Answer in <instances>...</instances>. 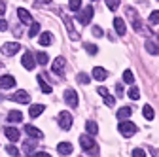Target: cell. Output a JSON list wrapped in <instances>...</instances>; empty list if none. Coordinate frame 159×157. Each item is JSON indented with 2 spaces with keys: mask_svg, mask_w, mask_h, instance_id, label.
<instances>
[{
  "mask_svg": "<svg viewBox=\"0 0 159 157\" xmlns=\"http://www.w3.org/2000/svg\"><path fill=\"white\" fill-rule=\"evenodd\" d=\"M25 132L29 134V136H32V138H44V132L40 131V129H36L34 125H25Z\"/></svg>",
  "mask_w": 159,
  "mask_h": 157,
  "instance_id": "cell-14",
  "label": "cell"
},
{
  "mask_svg": "<svg viewBox=\"0 0 159 157\" xmlns=\"http://www.w3.org/2000/svg\"><path fill=\"white\" fill-rule=\"evenodd\" d=\"M85 51H87L89 55H97V51H98V47H97L95 44H85Z\"/></svg>",
  "mask_w": 159,
  "mask_h": 157,
  "instance_id": "cell-34",
  "label": "cell"
},
{
  "mask_svg": "<svg viewBox=\"0 0 159 157\" xmlns=\"http://www.w3.org/2000/svg\"><path fill=\"white\" fill-rule=\"evenodd\" d=\"M21 119H23V114L21 112H17V110L8 112V121L10 123H17V121H21Z\"/></svg>",
  "mask_w": 159,
  "mask_h": 157,
  "instance_id": "cell-21",
  "label": "cell"
},
{
  "mask_svg": "<svg viewBox=\"0 0 159 157\" xmlns=\"http://www.w3.org/2000/svg\"><path fill=\"white\" fill-rule=\"evenodd\" d=\"M114 29H116V32H117L119 36H125L127 27H125V21H123L121 17H116V19H114Z\"/></svg>",
  "mask_w": 159,
  "mask_h": 157,
  "instance_id": "cell-13",
  "label": "cell"
},
{
  "mask_svg": "<svg viewBox=\"0 0 159 157\" xmlns=\"http://www.w3.org/2000/svg\"><path fill=\"white\" fill-rule=\"evenodd\" d=\"M6 151L11 155V157H19V150L15 148V146H11V144H8V148H6Z\"/></svg>",
  "mask_w": 159,
  "mask_h": 157,
  "instance_id": "cell-35",
  "label": "cell"
},
{
  "mask_svg": "<svg viewBox=\"0 0 159 157\" xmlns=\"http://www.w3.org/2000/svg\"><path fill=\"white\" fill-rule=\"evenodd\" d=\"M19 49H21V46H19L17 42H10V44H4L2 46V53L4 55H15Z\"/></svg>",
  "mask_w": 159,
  "mask_h": 157,
  "instance_id": "cell-12",
  "label": "cell"
},
{
  "mask_svg": "<svg viewBox=\"0 0 159 157\" xmlns=\"http://www.w3.org/2000/svg\"><path fill=\"white\" fill-rule=\"evenodd\" d=\"M65 101H66V104L70 108H76L78 106V93L74 89H66L65 91Z\"/></svg>",
  "mask_w": 159,
  "mask_h": 157,
  "instance_id": "cell-7",
  "label": "cell"
},
{
  "mask_svg": "<svg viewBox=\"0 0 159 157\" xmlns=\"http://www.w3.org/2000/svg\"><path fill=\"white\" fill-rule=\"evenodd\" d=\"M65 68H66V59H65V57H57L55 61H53V66H51L53 74L63 76V74H65Z\"/></svg>",
  "mask_w": 159,
  "mask_h": 157,
  "instance_id": "cell-6",
  "label": "cell"
},
{
  "mask_svg": "<svg viewBox=\"0 0 159 157\" xmlns=\"http://www.w3.org/2000/svg\"><path fill=\"white\" fill-rule=\"evenodd\" d=\"M106 76H108V72H106L104 68H101V66H95V68H93V78H95L97 82L106 80Z\"/></svg>",
  "mask_w": 159,
  "mask_h": 157,
  "instance_id": "cell-18",
  "label": "cell"
},
{
  "mask_svg": "<svg viewBox=\"0 0 159 157\" xmlns=\"http://www.w3.org/2000/svg\"><path fill=\"white\" fill-rule=\"evenodd\" d=\"M123 82L129 83V85H133V82H134V74H133L131 70H125V72H123Z\"/></svg>",
  "mask_w": 159,
  "mask_h": 157,
  "instance_id": "cell-29",
  "label": "cell"
},
{
  "mask_svg": "<svg viewBox=\"0 0 159 157\" xmlns=\"http://www.w3.org/2000/svg\"><path fill=\"white\" fill-rule=\"evenodd\" d=\"M32 148H34V142H29V144H23V151H25V153H30V151H32Z\"/></svg>",
  "mask_w": 159,
  "mask_h": 157,
  "instance_id": "cell-39",
  "label": "cell"
},
{
  "mask_svg": "<svg viewBox=\"0 0 159 157\" xmlns=\"http://www.w3.org/2000/svg\"><path fill=\"white\" fill-rule=\"evenodd\" d=\"M34 4H36V6L40 8V6H44V4H51V0H36Z\"/></svg>",
  "mask_w": 159,
  "mask_h": 157,
  "instance_id": "cell-41",
  "label": "cell"
},
{
  "mask_svg": "<svg viewBox=\"0 0 159 157\" xmlns=\"http://www.w3.org/2000/svg\"><path fill=\"white\" fill-rule=\"evenodd\" d=\"M127 15L131 17L133 29H134V30H138V32H144V27H142V23H140V17H138L136 10H134V8H127Z\"/></svg>",
  "mask_w": 159,
  "mask_h": 157,
  "instance_id": "cell-3",
  "label": "cell"
},
{
  "mask_svg": "<svg viewBox=\"0 0 159 157\" xmlns=\"http://www.w3.org/2000/svg\"><path fill=\"white\" fill-rule=\"evenodd\" d=\"M15 87V78L13 76H0V89H11Z\"/></svg>",
  "mask_w": 159,
  "mask_h": 157,
  "instance_id": "cell-10",
  "label": "cell"
},
{
  "mask_svg": "<svg viewBox=\"0 0 159 157\" xmlns=\"http://www.w3.org/2000/svg\"><path fill=\"white\" fill-rule=\"evenodd\" d=\"M91 19H93V8H91V6H85V10H80L78 21L82 23V25H89Z\"/></svg>",
  "mask_w": 159,
  "mask_h": 157,
  "instance_id": "cell-4",
  "label": "cell"
},
{
  "mask_svg": "<svg viewBox=\"0 0 159 157\" xmlns=\"http://www.w3.org/2000/svg\"><path fill=\"white\" fill-rule=\"evenodd\" d=\"M38 83H40V89H42L46 95H48V93H51V85H48V83H46L44 76H38Z\"/></svg>",
  "mask_w": 159,
  "mask_h": 157,
  "instance_id": "cell-25",
  "label": "cell"
},
{
  "mask_svg": "<svg viewBox=\"0 0 159 157\" xmlns=\"http://www.w3.org/2000/svg\"><path fill=\"white\" fill-rule=\"evenodd\" d=\"M131 114H133V110H131L129 106H123V108H119V110H117V119L125 121L127 117H131Z\"/></svg>",
  "mask_w": 159,
  "mask_h": 157,
  "instance_id": "cell-19",
  "label": "cell"
},
{
  "mask_svg": "<svg viewBox=\"0 0 159 157\" xmlns=\"http://www.w3.org/2000/svg\"><path fill=\"white\" fill-rule=\"evenodd\" d=\"M11 99L15 101V102H19V104H29L30 102V96H29V93L25 91V89H21V91H17Z\"/></svg>",
  "mask_w": 159,
  "mask_h": 157,
  "instance_id": "cell-9",
  "label": "cell"
},
{
  "mask_svg": "<svg viewBox=\"0 0 159 157\" xmlns=\"http://www.w3.org/2000/svg\"><path fill=\"white\" fill-rule=\"evenodd\" d=\"M146 51H148L150 55H157V53H159V47H157V44H155V42L146 40Z\"/></svg>",
  "mask_w": 159,
  "mask_h": 157,
  "instance_id": "cell-22",
  "label": "cell"
},
{
  "mask_svg": "<svg viewBox=\"0 0 159 157\" xmlns=\"http://www.w3.org/2000/svg\"><path fill=\"white\" fill-rule=\"evenodd\" d=\"M57 151H59V155H70L72 153V144L70 142H59Z\"/></svg>",
  "mask_w": 159,
  "mask_h": 157,
  "instance_id": "cell-17",
  "label": "cell"
},
{
  "mask_svg": "<svg viewBox=\"0 0 159 157\" xmlns=\"http://www.w3.org/2000/svg\"><path fill=\"white\" fill-rule=\"evenodd\" d=\"M142 114H144V117H146V119H153V108L150 106V104H146L144 108H142Z\"/></svg>",
  "mask_w": 159,
  "mask_h": 157,
  "instance_id": "cell-28",
  "label": "cell"
},
{
  "mask_svg": "<svg viewBox=\"0 0 159 157\" xmlns=\"http://www.w3.org/2000/svg\"><path fill=\"white\" fill-rule=\"evenodd\" d=\"M6 29H8V21H6V19H0V32L6 30Z\"/></svg>",
  "mask_w": 159,
  "mask_h": 157,
  "instance_id": "cell-40",
  "label": "cell"
},
{
  "mask_svg": "<svg viewBox=\"0 0 159 157\" xmlns=\"http://www.w3.org/2000/svg\"><path fill=\"white\" fill-rule=\"evenodd\" d=\"M76 80H78L80 83H84V85H87V83H89V76H87V74H84V72H80V74H78V78H76Z\"/></svg>",
  "mask_w": 159,
  "mask_h": 157,
  "instance_id": "cell-33",
  "label": "cell"
},
{
  "mask_svg": "<svg viewBox=\"0 0 159 157\" xmlns=\"http://www.w3.org/2000/svg\"><path fill=\"white\" fill-rule=\"evenodd\" d=\"M117 131L121 132L123 136H127V138H129V136H133L138 129H136V125H134L133 121H127V119H125V121H121V123L117 125Z\"/></svg>",
  "mask_w": 159,
  "mask_h": 157,
  "instance_id": "cell-1",
  "label": "cell"
},
{
  "mask_svg": "<svg viewBox=\"0 0 159 157\" xmlns=\"http://www.w3.org/2000/svg\"><path fill=\"white\" fill-rule=\"evenodd\" d=\"M44 110H46V106H44V104H32V106H30V110H29V115H30V117H38Z\"/></svg>",
  "mask_w": 159,
  "mask_h": 157,
  "instance_id": "cell-20",
  "label": "cell"
},
{
  "mask_svg": "<svg viewBox=\"0 0 159 157\" xmlns=\"http://www.w3.org/2000/svg\"><path fill=\"white\" fill-rule=\"evenodd\" d=\"M38 32H40V23L32 21V23H30V29H29V36H30V38H34Z\"/></svg>",
  "mask_w": 159,
  "mask_h": 157,
  "instance_id": "cell-27",
  "label": "cell"
},
{
  "mask_svg": "<svg viewBox=\"0 0 159 157\" xmlns=\"http://www.w3.org/2000/svg\"><path fill=\"white\" fill-rule=\"evenodd\" d=\"M127 96H129V99H133V101H138V99H140V91H138V87L131 85L129 91H127Z\"/></svg>",
  "mask_w": 159,
  "mask_h": 157,
  "instance_id": "cell-23",
  "label": "cell"
},
{
  "mask_svg": "<svg viewBox=\"0 0 159 157\" xmlns=\"http://www.w3.org/2000/svg\"><path fill=\"white\" fill-rule=\"evenodd\" d=\"M133 157H146V151L140 150V148H136V150H133Z\"/></svg>",
  "mask_w": 159,
  "mask_h": 157,
  "instance_id": "cell-37",
  "label": "cell"
},
{
  "mask_svg": "<svg viewBox=\"0 0 159 157\" xmlns=\"http://www.w3.org/2000/svg\"><path fill=\"white\" fill-rule=\"evenodd\" d=\"M85 131H87L89 134H97V132H98V125H97L95 121H87V123H85Z\"/></svg>",
  "mask_w": 159,
  "mask_h": 157,
  "instance_id": "cell-26",
  "label": "cell"
},
{
  "mask_svg": "<svg viewBox=\"0 0 159 157\" xmlns=\"http://www.w3.org/2000/svg\"><path fill=\"white\" fill-rule=\"evenodd\" d=\"M93 34H95L97 38H101V36H104V30H102L101 27H93Z\"/></svg>",
  "mask_w": 159,
  "mask_h": 157,
  "instance_id": "cell-38",
  "label": "cell"
},
{
  "mask_svg": "<svg viewBox=\"0 0 159 157\" xmlns=\"http://www.w3.org/2000/svg\"><path fill=\"white\" fill-rule=\"evenodd\" d=\"M51 44V32H44V34H40V46H49Z\"/></svg>",
  "mask_w": 159,
  "mask_h": 157,
  "instance_id": "cell-24",
  "label": "cell"
},
{
  "mask_svg": "<svg viewBox=\"0 0 159 157\" xmlns=\"http://www.w3.org/2000/svg\"><path fill=\"white\" fill-rule=\"evenodd\" d=\"M97 93L104 99V102H106V106H114L116 104V101H114V96L108 93V89L106 87H102V85H98V89H97Z\"/></svg>",
  "mask_w": 159,
  "mask_h": 157,
  "instance_id": "cell-8",
  "label": "cell"
},
{
  "mask_svg": "<svg viewBox=\"0 0 159 157\" xmlns=\"http://www.w3.org/2000/svg\"><path fill=\"white\" fill-rule=\"evenodd\" d=\"M4 134H6V138H8L10 142H17V140H19V131H17L15 127H6V129H4Z\"/></svg>",
  "mask_w": 159,
  "mask_h": 157,
  "instance_id": "cell-15",
  "label": "cell"
},
{
  "mask_svg": "<svg viewBox=\"0 0 159 157\" xmlns=\"http://www.w3.org/2000/svg\"><path fill=\"white\" fill-rule=\"evenodd\" d=\"M68 8L72 11H80V8H82V0H68Z\"/></svg>",
  "mask_w": 159,
  "mask_h": 157,
  "instance_id": "cell-30",
  "label": "cell"
},
{
  "mask_svg": "<svg viewBox=\"0 0 159 157\" xmlns=\"http://www.w3.org/2000/svg\"><path fill=\"white\" fill-rule=\"evenodd\" d=\"M36 61H38L40 65H46V63H48V55H46L44 51H38V53H36Z\"/></svg>",
  "mask_w": 159,
  "mask_h": 157,
  "instance_id": "cell-32",
  "label": "cell"
},
{
  "mask_svg": "<svg viewBox=\"0 0 159 157\" xmlns=\"http://www.w3.org/2000/svg\"><path fill=\"white\" fill-rule=\"evenodd\" d=\"M72 115H70V112H61L57 115V123H59V127H61L63 131H68L70 127H72Z\"/></svg>",
  "mask_w": 159,
  "mask_h": 157,
  "instance_id": "cell-2",
  "label": "cell"
},
{
  "mask_svg": "<svg viewBox=\"0 0 159 157\" xmlns=\"http://www.w3.org/2000/svg\"><path fill=\"white\" fill-rule=\"evenodd\" d=\"M4 13H6V4L0 0V15H4Z\"/></svg>",
  "mask_w": 159,
  "mask_h": 157,
  "instance_id": "cell-42",
  "label": "cell"
},
{
  "mask_svg": "<svg viewBox=\"0 0 159 157\" xmlns=\"http://www.w3.org/2000/svg\"><path fill=\"white\" fill-rule=\"evenodd\" d=\"M106 2V6L110 8V10H116L117 6H119V0H104Z\"/></svg>",
  "mask_w": 159,
  "mask_h": 157,
  "instance_id": "cell-36",
  "label": "cell"
},
{
  "mask_svg": "<svg viewBox=\"0 0 159 157\" xmlns=\"http://www.w3.org/2000/svg\"><path fill=\"white\" fill-rule=\"evenodd\" d=\"M34 157H51V155L46 153V151H38V153H34Z\"/></svg>",
  "mask_w": 159,
  "mask_h": 157,
  "instance_id": "cell-43",
  "label": "cell"
},
{
  "mask_svg": "<svg viewBox=\"0 0 159 157\" xmlns=\"http://www.w3.org/2000/svg\"><path fill=\"white\" fill-rule=\"evenodd\" d=\"M21 63H23V66H25L27 70H32V68L36 66V63H34V55H32L30 51H25V55H23V59H21Z\"/></svg>",
  "mask_w": 159,
  "mask_h": 157,
  "instance_id": "cell-11",
  "label": "cell"
},
{
  "mask_svg": "<svg viewBox=\"0 0 159 157\" xmlns=\"http://www.w3.org/2000/svg\"><path fill=\"white\" fill-rule=\"evenodd\" d=\"M17 17L21 19V23H25V25H30V23H32V15H30L25 8H19V10H17Z\"/></svg>",
  "mask_w": 159,
  "mask_h": 157,
  "instance_id": "cell-16",
  "label": "cell"
},
{
  "mask_svg": "<svg viewBox=\"0 0 159 157\" xmlns=\"http://www.w3.org/2000/svg\"><path fill=\"white\" fill-rule=\"evenodd\" d=\"M80 146H82L85 151H97V144H95V140L91 138V136H85V134H82L80 136Z\"/></svg>",
  "mask_w": 159,
  "mask_h": 157,
  "instance_id": "cell-5",
  "label": "cell"
},
{
  "mask_svg": "<svg viewBox=\"0 0 159 157\" xmlns=\"http://www.w3.org/2000/svg\"><path fill=\"white\" fill-rule=\"evenodd\" d=\"M148 21H150L152 25H159V11H157V10L150 13V17H148Z\"/></svg>",
  "mask_w": 159,
  "mask_h": 157,
  "instance_id": "cell-31",
  "label": "cell"
}]
</instances>
